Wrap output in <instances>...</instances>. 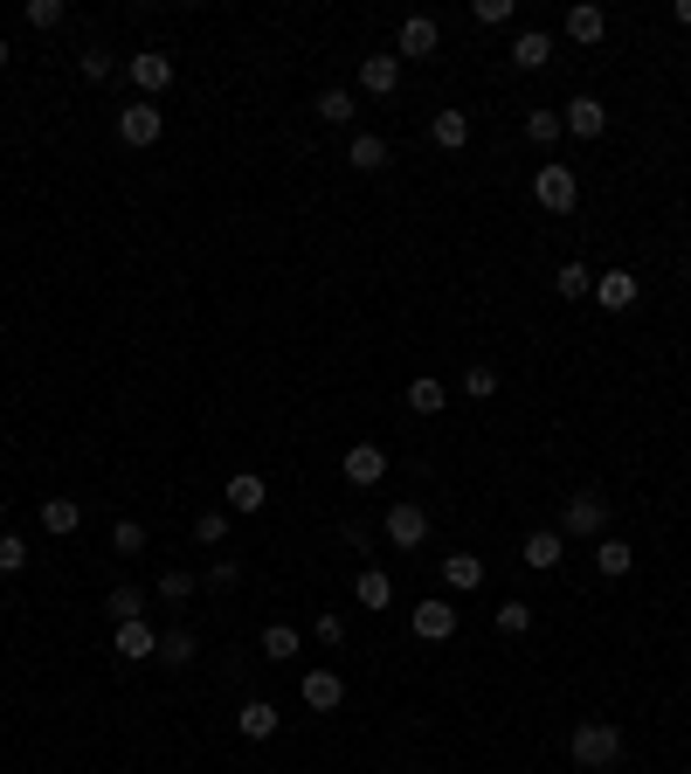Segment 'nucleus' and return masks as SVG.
Listing matches in <instances>:
<instances>
[{"label": "nucleus", "instance_id": "1", "mask_svg": "<svg viewBox=\"0 0 691 774\" xmlns=\"http://www.w3.org/2000/svg\"><path fill=\"white\" fill-rule=\"evenodd\" d=\"M567 761L574 767H594V774L623 767V726H615V720H581V726L567 733Z\"/></svg>", "mask_w": 691, "mask_h": 774}, {"label": "nucleus", "instance_id": "2", "mask_svg": "<svg viewBox=\"0 0 691 774\" xmlns=\"http://www.w3.org/2000/svg\"><path fill=\"white\" fill-rule=\"evenodd\" d=\"M609 533V498L602 491H574L560 512V540H602Z\"/></svg>", "mask_w": 691, "mask_h": 774}, {"label": "nucleus", "instance_id": "3", "mask_svg": "<svg viewBox=\"0 0 691 774\" xmlns=\"http://www.w3.org/2000/svg\"><path fill=\"white\" fill-rule=\"evenodd\" d=\"M533 201L547 207V215H574V201H581L574 166H539V174H533Z\"/></svg>", "mask_w": 691, "mask_h": 774}, {"label": "nucleus", "instance_id": "4", "mask_svg": "<svg viewBox=\"0 0 691 774\" xmlns=\"http://www.w3.org/2000/svg\"><path fill=\"white\" fill-rule=\"evenodd\" d=\"M381 533L395 540L401 554H415V546L428 540V512H422L415 498H395V505H387V519H381Z\"/></svg>", "mask_w": 691, "mask_h": 774}, {"label": "nucleus", "instance_id": "5", "mask_svg": "<svg viewBox=\"0 0 691 774\" xmlns=\"http://www.w3.org/2000/svg\"><path fill=\"white\" fill-rule=\"evenodd\" d=\"M111 650H118V664H145V657H159V630L145 616L111 622Z\"/></svg>", "mask_w": 691, "mask_h": 774}, {"label": "nucleus", "instance_id": "6", "mask_svg": "<svg viewBox=\"0 0 691 774\" xmlns=\"http://www.w3.org/2000/svg\"><path fill=\"white\" fill-rule=\"evenodd\" d=\"M125 77H132L145 98H159V90L174 84L180 69H174V55H166V49H139V55H125Z\"/></svg>", "mask_w": 691, "mask_h": 774}, {"label": "nucleus", "instance_id": "7", "mask_svg": "<svg viewBox=\"0 0 691 774\" xmlns=\"http://www.w3.org/2000/svg\"><path fill=\"white\" fill-rule=\"evenodd\" d=\"M159 131H166V118H159L153 98H139V104L118 111V139H125V145H159Z\"/></svg>", "mask_w": 691, "mask_h": 774}, {"label": "nucleus", "instance_id": "8", "mask_svg": "<svg viewBox=\"0 0 691 774\" xmlns=\"http://www.w3.org/2000/svg\"><path fill=\"white\" fill-rule=\"evenodd\" d=\"M415 636H422V644H443V636H457V601H443V595L415 601Z\"/></svg>", "mask_w": 691, "mask_h": 774}, {"label": "nucleus", "instance_id": "9", "mask_svg": "<svg viewBox=\"0 0 691 774\" xmlns=\"http://www.w3.org/2000/svg\"><path fill=\"white\" fill-rule=\"evenodd\" d=\"M560 554H567V540H560V525H539V533H526V546H519V560H526L533 574H553Z\"/></svg>", "mask_w": 691, "mask_h": 774}, {"label": "nucleus", "instance_id": "10", "mask_svg": "<svg viewBox=\"0 0 691 774\" xmlns=\"http://www.w3.org/2000/svg\"><path fill=\"white\" fill-rule=\"evenodd\" d=\"M560 125H567L574 139H602V131H609V104H602V98H567Z\"/></svg>", "mask_w": 691, "mask_h": 774}, {"label": "nucleus", "instance_id": "11", "mask_svg": "<svg viewBox=\"0 0 691 774\" xmlns=\"http://www.w3.org/2000/svg\"><path fill=\"white\" fill-rule=\"evenodd\" d=\"M381 478H387V449H381V443H353V449H346V484L373 491Z\"/></svg>", "mask_w": 691, "mask_h": 774}, {"label": "nucleus", "instance_id": "12", "mask_svg": "<svg viewBox=\"0 0 691 774\" xmlns=\"http://www.w3.org/2000/svg\"><path fill=\"white\" fill-rule=\"evenodd\" d=\"M360 90L367 98H395L401 90V55H360Z\"/></svg>", "mask_w": 691, "mask_h": 774}, {"label": "nucleus", "instance_id": "13", "mask_svg": "<svg viewBox=\"0 0 691 774\" xmlns=\"http://www.w3.org/2000/svg\"><path fill=\"white\" fill-rule=\"evenodd\" d=\"M637 297H643V284L629 270H602V277H594V305H602V312H629Z\"/></svg>", "mask_w": 691, "mask_h": 774}, {"label": "nucleus", "instance_id": "14", "mask_svg": "<svg viewBox=\"0 0 691 774\" xmlns=\"http://www.w3.org/2000/svg\"><path fill=\"white\" fill-rule=\"evenodd\" d=\"M305 706L311 712H340L346 706V677L340 671H305Z\"/></svg>", "mask_w": 691, "mask_h": 774}, {"label": "nucleus", "instance_id": "15", "mask_svg": "<svg viewBox=\"0 0 691 774\" xmlns=\"http://www.w3.org/2000/svg\"><path fill=\"white\" fill-rule=\"evenodd\" d=\"M443 588H450V595H477L484 588V560L477 554H443Z\"/></svg>", "mask_w": 691, "mask_h": 774}, {"label": "nucleus", "instance_id": "16", "mask_svg": "<svg viewBox=\"0 0 691 774\" xmlns=\"http://www.w3.org/2000/svg\"><path fill=\"white\" fill-rule=\"evenodd\" d=\"M221 498H229L235 512L249 519V512H264V505H270V484L256 478V470H235V478H229V491H221Z\"/></svg>", "mask_w": 691, "mask_h": 774}, {"label": "nucleus", "instance_id": "17", "mask_svg": "<svg viewBox=\"0 0 691 774\" xmlns=\"http://www.w3.org/2000/svg\"><path fill=\"white\" fill-rule=\"evenodd\" d=\"M277 726H284V712H277L270 698H249V706L235 712V733H242V740H270Z\"/></svg>", "mask_w": 691, "mask_h": 774}, {"label": "nucleus", "instance_id": "18", "mask_svg": "<svg viewBox=\"0 0 691 774\" xmlns=\"http://www.w3.org/2000/svg\"><path fill=\"white\" fill-rule=\"evenodd\" d=\"M428 139H436L443 153H463V145H471V111H436V118H428Z\"/></svg>", "mask_w": 691, "mask_h": 774}, {"label": "nucleus", "instance_id": "19", "mask_svg": "<svg viewBox=\"0 0 691 774\" xmlns=\"http://www.w3.org/2000/svg\"><path fill=\"white\" fill-rule=\"evenodd\" d=\"M436 42H443V28L436 22H428V14H408V22H401V63H408V55H436Z\"/></svg>", "mask_w": 691, "mask_h": 774}, {"label": "nucleus", "instance_id": "20", "mask_svg": "<svg viewBox=\"0 0 691 774\" xmlns=\"http://www.w3.org/2000/svg\"><path fill=\"white\" fill-rule=\"evenodd\" d=\"M594 568H602L609 581H623L629 568H637V546H629V540H609V533H602V540H594Z\"/></svg>", "mask_w": 691, "mask_h": 774}, {"label": "nucleus", "instance_id": "21", "mask_svg": "<svg viewBox=\"0 0 691 774\" xmlns=\"http://www.w3.org/2000/svg\"><path fill=\"white\" fill-rule=\"evenodd\" d=\"M602 28H609V14L594 0H574L567 8V42H602Z\"/></svg>", "mask_w": 691, "mask_h": 774}, {"label": "nucleus", "instance_id": "22", "mask_svg": "<svg viewBox=\"0 0 691 774\" xmlns=\"http://www.w3.org/2000/svg\"><path fill=\"white\" fill-rule=\"evenodd\" d=\"M408 408H415V415H443V408H450V381H436V373L408 381Z\"/></svg>", "mask_w": 691, "mask_h": 774}, {"label": "nucleus", "instance_id": "23", "mask_svg": "<svg viewBox=\"0 0 691 774\" xmlns=\"http://www.w3.org/2000/svg\"><path fill=\"white\" fill-rule=\"evenodd\" d=\"M77 525H84V505H77V498H42V533L69 540Z\"/></svg>", "mask_w": 691, "mask_h": 774}, {"label": "nucleus", "instance_id": "24", "mask_svg": "<svg viewBox=\"0 0 691 774\" xmlns=\"http://www.w3.org/2000/svg\"><path fill=\"white\" fill-rule=\"evenodd\" d=\"M346 166H360V174H381V166H387V139H381V131H360V139L346 145Z\"/></svg>", "mask_w": 691, "mask_h": 774}, {"label": "nucleus", "instance_id": "25", "mask_svg": "<svg viewBox=\"0 0 691 774\" xmlns=\"http://www.w3.org/2000/svg\"><path fill=\"white\" fill-rule=\"evenodd\" d=\"M512 63H519V69H547V63H553V35L526 28V35L512 42Z\"/></svg>", "mask_w": 691, "mask_h": 774}, {"label": "nucleus", "instance_id": "26", "mask_svg": "<svg viewBox=\"0 0 691 774\" xmlns=\"http://www.w3.org/2000/svg\"><path fill=\"white\" fill-rule=\"evenodd\" d=\"M297 650H305V636H297L291 622H270V630H264V657H270V664H291Z\"/></svg>", "mask_w": 691, "mask_h": 774}, {"label": "nucleus", "instance_id": "27", "mask_svg": "<svg viewBox=\"0 0 691 774\" xmlns=\"http://www.w3.org/2000/svg\"><path fill=\"white\" fill-rule=\"evenodd\" d=\"M553 291H560V297H594V270H588V263H560V270H553Z\"/></svg>", "mask_w": 691, "mask_h": 774}, {"label": "nucleus", "instance_id": "28", "mask_svg": "<svg viewBox=\"0 0 691 774\" xmlns=\"http://www.w3.org/2000/svg\"><path fill=\"white\" fill-rule=\"evenodd\" d=\"M353 601H360V609H387V601H395V588H387L381 568H367L360 581H353Z\"/></svg>", "mask_w": 691, "mask_h": 774}, {"label": "nucleus", "instance_id": "29", "mask_svg": "<svg viewBox=\"0 0 691 774\" xmlns=\"http://www.w3.org/2000/svg\"><path fill=\"white\" fill-rule=\"evenodd\" d=\"M194 588H201V581H194V574H187V568H166V574L153 581V595H159V601H174V609H180V601H187V595H194Z\"/></svg>", "mask_w": 691, "mask_h": 774}, {"label": "nucleus", "instance_id": "30", "mask_svg": "<svg viewBox=\"0 0 691 774\" xmlns=\"http://www.w3.org/2000/svg\"><path fill=\"white\" fill-rule=\"evenodd\" d=\"M457 394H471V402H491V394H498V367H471V373H463V381H457Z\"/></svg>", "mask_w": 691, "mask_h": 774}, {"label": "nucleus", "instance_id": "31", "mask_svg": "<svg viewBox=\"0 0 691 774\" xmlns=\"http://www.w3.org/2000/svg\"><path fill=\"white\" fill-rule=\"evenodd\" d=\"M311 111H319L325 125H353V111H360V104H353L346 90H319V104H311Z\"/></svg>", "mask_w": 691, "mask_h": 774}, {"label": "nucleus", "instance_id": "32", "mask_svg": "<svg viewBox=\"0 0 691 774\" xmlns=\"http://www.w3.org/2000/svg\"><path fill=\"white\" fill-rule=\"evenodd\" d=\"M104 609H111V622H132V616H145V588H111Z\"/></svg>", "mask_w": 691, "mask_h": 774}, {"label": "nucleus", "instance_id": "33", "mask_svg": "<svg viewBox=\"0 0 691 774\" xmlns=\"http://www.w3.org/2000/svg\"><path fill=\"white\" fill-rule=\"evenodd\" d=\"M194 650H201V644H194L187 630H166V636H159V664H194Z\"/></svg>", "mask_w": 691, "mask_h": 774}, {"label": "nucleus", "instance_id": "34", "mask_svg": "<svg viewBox=\"0 0 691 774\" xmlns=\"http://www.w3.org/2000/svg\"><path fill=\"white\" fill-rule=\"evenodd\" d=\"M491 622H498V636H526L533 630V601H506Z\"/></svg>", "mask_w": 691, "mask_h": 774}, {"label": "nucleus", "instance_id": "35", "mask_svg": "<svg viewBox=\"0 0 691 774\" xmlns=\"http://www.w3.org/2000/svg\"><path fill=\"white\" fill-rule=\"evenodd\" d=\"M560 131H567V125H560V111H526V139L533 145H553Z\"/></svg>", "mask_w": 691, "mask_h": 774}, {"label": "nucleus", "instance_id": "36", "mask_svg": "<svg viewBox=\"0 0 691 774\" xmlns=\"http://www.w3.org/2000/svg\"><path fill=\"white\" fill-rule=\"evenodd\" d=\"M28 568V540L22 533H0V574H22Z\"/></svg>", "mask_w": 691, "mask_h": 774}, {"label": "nucleus", "instance_id": "37", "mask_svg": "<svg viewBox=\"0 0 691 774\" xmlns=\"http://www.w3.org/2000/svg\"><path fill=\"white\" fill-rule=\"evenodd\" d=\"M111 546H118V554H145V525L139 519H118V525H111Z\"/></svg>", "mask_w": 691, "mask_h": 774}, {"label": "nucleus", "instance_id": "38", "mask_svg": "<svg viewBox=\"0 0 691 774\" xmlns=\"http://www.w3.org/2000/svg\"><path fill=\"white\" fill-rule=\"evenodd\" d=\"M194 540L201 546H221V540H229V512H201L194 519Z\"/></svg>", "mask_w": 691, "mask_h": 774}, {"label": "nucleus", "instance_id": "39", "mask_svg": "<svg viewBox=\"0 0 691 774\" xmlns=\"http://www.w3.org/2000/svg\"><path fill=\"white\" fill-rule=\"evenodd\" d=\"M311 636H319V644H346V616H340V609H325L319 622H311Z\"/></svg>", "mask_w": 691, "mask_h": 774}, {"label": "nucleus", "instance_id": "40", "mask_svg": "<svg viewBox=\"0 0 691 774\" xmlns=\"http://www.w3.org/2000/svg\"><path fill=\"white\" fill-rule=\"evenodd\" d=\"M340 540L353 546V554H367V546H373V525H367V519H346V525H340Z\"/></svg>", "mask_w": 691, "mask_h": 774}, {"label": "nucleus", "instance_id": "41", "mask_svg": "<svg viewBox=\"0 0 691 774\" xmlns=\"http://www.w3.org/2000/svg\"><path fill=\"white\" fill-rule=\"evenodd\" d=\"M28 22L35 28H55V22H63V0H28Z\"/></svg>", "mask_w": 691, "mask_h": 774}, {"label": "nucleus", "instance_id": "42", "mask_svg": "<svg viewBox=\"0 0 691 774\" xmlns=\"http://www.w3.org/2000/svg\"><path fill=\"white\" fill-rule=\"evenodd\" d=\"M84 77H90V84L111 77V49H84Z\"/></svg>", "mask_w": 691, "mask_h": 774}, {"label": "nucleus", "instance_id": "43", "mask_svg": "<svg viewBox=\"0 0 691 774\" xmlns=\"http://www.w3.org/2000/svg\"><path fill=\"white\" fill-rule=\"evenodd\" d=\"M235 581H242V560H215L208 568V588H235Z\"/></svg>", "mask_w": 691, "mask_h": 774}, {"label": "nucleus", "instance_id": "44", "mask_svg": "<svg viewBox=\"0 0 691 774\" xmlns=\"http://www.w3.org/2000/svg\"><path fill=\"white\" fill-rule=\"evenodd\" d=\"M477 22H491V28L512 22V0H477Z\"/></svg>", "mask_w": 691, "mask_h": 774}, {"label": "nucleus", "instance_id": "45", "mask_svg": "<svg viewBox=\"0 0 691 774\" xmlns=\"http://www.w3.org/2000/svg\"><path fill=\"white\" fill-rule=\"evenodd\" d=\"M678 28H691V0H678Z\"/></svg>", "mask_w": 691, "mask_h": 774}, {"label": "nucleus", "instance_id": "46", "mask_svg": "<svg viewBox=\"0 0 691 774\" xmlns=\"http://www.w3.org/2000/svg\"><path fill=\"white\" fill-rule=\"evenodd\" d=\"M0 69H8V35H0Z\"/></svg>", "mask_w": 691, "mask_h": 774}]
</instances>
